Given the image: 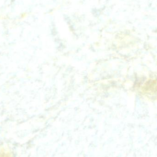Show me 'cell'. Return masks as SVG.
<instances>
[{
  "instance_id": "1",
  "label": "cell",
  "mask_w": 157,
  "mask_h": 157,
  "mask_svg": "<svg viewBox=\"0 0 157 157\" xmlns=\"http://www.w3.org/2000/svg\"><path fill=\"white\" fill-rule=\"evenodd\" d=\"M0 157H9V156L6 154H0Z\"/></svg>"
}]
</instances>
